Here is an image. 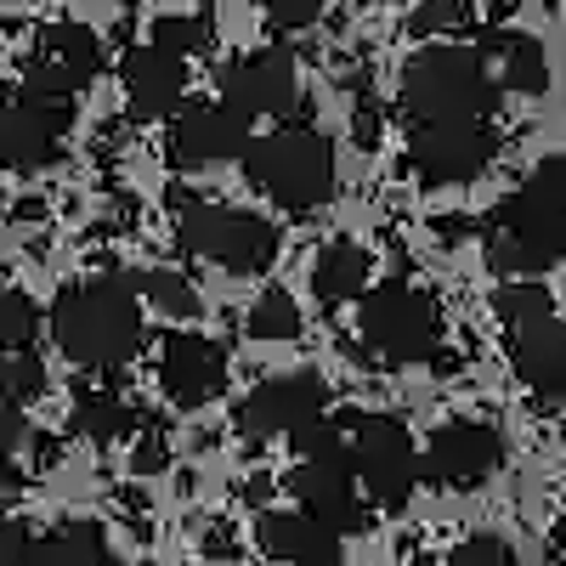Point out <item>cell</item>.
<instances>
[{
  "label": "cell",
  "mask_w": 566,
  "mask_h": 566,
  "mask_svg": "<svg viewBox=\"0 0 566 566\" xmlns=\"http://www.w3.org/2000/svg\"><path fill=\"white\" fill-rule=\"evenodd\" d=\"M136 295L148 301V306H159L165 317H193L199 312V295H193V283H187L181 272H142L136 277Z\"/></svg>",
  "instance_id": "484cf974"
},
{
  "label": "cell",
  "mask_w": 566,
  "mask_h": 566,
  "mask_svg": "<svg viewBox=\"0 0 566 566\" xmlns=\"http://www.w3.org/2000/svg\"><path fill=\"white\" fill-rule=\"evenodd\" d=\"M482 57L493 63L499 91H522V97H544L549 85V57L533 34H493L482 45Z\"/></svg>",
  "instance_id": "ffe728a7"
},
{
  "label": "cell",
  "mask_w": 566,
  "mask_h": 566,
  "mask_svg": "<svg viewBox=\"0 0 566 566\" xmlns=\"http://www.w3.org/2000/svg\"><path fill=\"white\" fill-rule=\"evenodd\" d=\"M159 386L176 408H205L210 397L227 391V352L210 335L176 328L159 346Z\"/></svg>",
  "instance_id": "5bb4252c"
},
{
  "label": "cell",
  "mask_w": 566,
  "mask_h": 566,
  "mask_svg": "<svg viewBox=\"0 0 566 566\" xmlns=\"http://www.w3.org/2000/svg\"><path fill=\"white\" fill-rule=\"evenodd\" d=\"M250 148V119L227 103L210 108H187L170 130V154L187 170H205V165H227V159H244Z\"/></svg>",
  "instance_id": "2e32d148"
},
{
  "label": "cell",
  "mask_w": 566,
  "mask_h": 566,
  "mask_svg": "<svg viewBox=\"0 0 566 566\" xmlns=\"http://www.w3.org/2000/svg\"><path fill=\"white\" fill-rule=\"evenodd\" d=\"M317 7H323V0H261V12H266L277 29H306V23L317 18Z\"/></svg>",
  "instance_id": "836d02e7"
},
{
  "label": "cell",
  "mask_w": 566,
  "mask_h": 566,
  "mask_svg": "<svg viewBox=\"0 0 566 566\" xmlns=\"http://www.w3.org/2000/svg\"><path fill=\"white\" fill-rule=\"evenodd\" d=\"M136 470H142V476H154V470L165 464V442L159 437H142V448H136V459H130Z\"/></svg>",
  "instance_id": "e575fe53"
},
{
  "label": "cell",
  "mask_w": 566,
  "mask_h": 566,
  "mask_svg": "<svg viewBox=\"0 0 566 566\" xmlns=\"http://www.w3.org/2000/svg\"><path fill=\"white\" fill-rule=\"evenodd\" d=\"M352 470L380 510H402L419 488V453H413L408 424L386 413H363L352 424Z\"/></svg>",
  "instance_id": "52a82bcc"
},
{
  "label": "cell",
  "mask_w": 566,
  "mask_h": 566,
  "mask_svg": "<svg viewBox=\"0 0 566 566\" xmlns=\"http://www.w3.org/2000/svg\"><path fill=\"white\" fill-rule=\"evenodd\" d=\"M74 424H80V437H85V442L114 448V442H125V437L136 431V408H130L119 391H91V397H80Z\"/></svg>",
  "instance_id": "603a6c76"
},
{
  "label": "cell",
  "mask_w": 566,
  "mask_h": 566,
  "mask_svg": "<svg viewBox=\"0 0 566 566\" xmlns=\"http://www.w3.org/2000/svg\"><path fill=\"white\" fill-rule=\"evenodd\" d=\"M448 566H515V555H510V544H504L499 533H470V538L453 549Z\"/></svg>",
  "instance_id": "f546056e"
},
{
  "label": "cell",
  "mask_w": 566,
  "mask_h": 566,
  "mask_svg": "<svg viewBox=\"0 0 566 566\" xmlns=\"http://www.w3.org/2000/svg\"><path fill=\"white\" fill-rule=\"evenodd\" d=\"M499 103V80L493 63L476 45H424L402 69V114L413 125H437V119H488Z\"/></svg>",
  "instance_id": "7a4b0ae2"
},
{
  "label": "cell",
  "mask_w": 566,
  "mask_h": 566,
  "mask_svg": "<svg viewBox=\"0 0 566 566\" xmlns=\"http://www.w3.org/2000/svg\"><path fill=\"white\" fill-rule=\"evenodd\" d=\"M328 408V386H323V374L301 368V374H277V380H261L244 408H239V431L250 442H266V437H290L295 424L317 419Z\"/></svg>",
  "instance_id": "8fae6325"
},
{
  "label": "cell",
  "mask_w": 566,
  "mask_h": 566,
  "mask_svg": "<svg viewBox=\"0 0 566 566\" xmlns=\"http://www.w3.org/2000/svg\"><path fill=\"white\" fill-rule=\"evenodd\" d=\"M34 549H40V533L29 522L0 527V566H34Z\"/></svg>",
  "instance_id": "d6a6232c"
},
{
  "label": "cell",
  "mask_w": 566,
  "mask_h": 566,
  "mask_svg": "<svg viewBox=\"0 0 566 566\" xmlns=\"http://www.w3.org/2000/svg\"><path fill=\"white\" fill-rule=\"evenodd\" d=\"M368 272H374V255L357 239H335V244H323V255L312 266V290L323 306H340L368 290Z\"/></svg>",
  "instance_id": "44dd1931"
},
{
  "label": "cell",
  "mask_w": 566,
  "mask_h": 566,
  "mask_svg": "<svg viewBox=\"0 0 566 566\" xmlns=\"http://www.w3.org/2000/svg\"><path fill=\"white\" fill-rule=\"evenodd\" d=\"M437 340H442L437 306L413 283H380L363 301V352L374 357V368H413L437 352Z\"/></svg>",
  "instance_id": "277c9868"
},
{
  "label": "cell",
  "mask_w": 566,
  "mask_h": 566,
  "mask_svg": "<svg viewBox=\"0 0 566 566\" xmlns=\"http://www.w3.org/2000/svg\"><path fill=\"white\" fill-rule=\"evenodd\" d=\"M244 170L290 216H312L335 199V148L317 125H277L266 136H250Z\"/></svg>",
  "instance_id": "3957f363"
},
{
  "label": "cell",
  "mask_w": 566,
  "mask_h": 566,
  "mask_svg": "<svg viewBox=\"0 0 566 566\" xmlns=\"http://www.w3.org/2000/svg\"><path fill=\"white\" fill-rule=\"evenodd\" d=\"M154 45L187 57V52H199V45H205V23H199V18H159V23H154Z\"/></svg>",
  "instance_id": "1f68e13d"
},
{
  "label": "cell",
  "mask_w": 566,
  "mask_h": 566,
  "mask_svg": "<svg viewBox=\"0 0 566 566\" xmlns=\"http://www.w3.org/2000/svg\"><path fill=\"white\" fill-rule=\"evenodd\" d=\"M510 363L527 391H538L544 402H560L566 397V317L544 312V317L522 323L510 340Z\"/></svg>",
  "instance_id": "e0dca14e"
},
{
  "label": "cell",
  "mask_w": 566,
  "mask_h": 566,
  "mask_svg": "<svg viewBox=\"0 0 566 566\" xmlns=\"http://www.w3.org/2000/svg\"><path fill=\"white\" fill-rule=\"evenodd\" d=\"M504 464V437L482 419H453L424 448V476L442 488H482Z\"/></svg>",
  "instance_id": "4fadbf2b"
},
{
  "label": "cell",
  "mask_w": 566,
  "mask_h": 566,
  "mask_svg": "<svg viewBox=\"0 0 566 566\" xmlns=\"http://www.w3.org/2000/svg\"><path fill=\"white\" fill-rule=\"evenodd\" d=\"M34 566H108V533L97 522H63L40 533Z\"/></svg>",
  "instance_id": "7402d4cb"
},
{
  "label": "cell",
  "mask_w": 566,
  "mask_h": 566,
  "mask_svg": "<svg viewBox=\"0 0 566 566\" xmlns=\"http://www.w3.org/2000/svg\"><path fill=\"white\" fill-rule=\"evenodd\" d=\"M52 340L74 368H119L142 346V295L119 272L69 283L52 306Z\"/></svg>",
  "instance_id": "6da1fadb"
},
{
  "label": "cell",
  "mask_w": 566,
  "mask_h": 566,
  "mask_svg": "<svg viewBox=\"0 0 566 566\" xmlns=\"http://www.w3.org/2000/svg\"><path fill=\"white\" fill-rule=\"evenodd\" d=\"M488 261L504 277H538V272H549L555 261H566V221L522 187V193H510L488 216Z\"/></svg>",
  "instance_id": "8992f818"
},
{
  "label": "cell",
  "mask_w": 566,
  "mask_h": 566,
  "mask_svg": "<svg viewBox=\"0 0 566 566\" xmlns=\"http://www.w3.org/2000/svg\"><path fill=\"white\" fill-rule=\"evenodd\" d=\"M125 97H130V114L136 119H165L181 108L187 97V57L165 52V45H136L125 57Z\"/></svg>",
  "instance_id": "ac0fdd59"
},
{
  "label": "cell",
  "mask_w": 566,
  "mask_h": 566,
  "mask_svg": "<svg viewBox=\"0 0 566 566\" xmlns=\"http://www.w3.org/2000/svg\"><path fill=\"white\" fill-rule=\"evenodd\" d=\"M464 23H470L464 0H424V7L413 12V34H453Z\"/></svg>",
  "instance_id": "4dcf8cb0"
},
{
  "label": "cell",
  "mask_w": 566,
  "mask_h": 566,
  "mask_svg": "<svg viewBox=\"0 0 566 566\" xmlns=\"http://www.w3.org/2000/svg\"><path fill=\"white\" fill-rule=\"evenodd\" d=\"M34 328H40V312L23 290H0V352H18V346H34Z\"/></svg>",
  "instance_id": "83f0119b"
},
{
  "label": "cell",
  "mask_w": 566,
  "mask_h": 566,
  "mask_svg": "<svg viewBox=\"0 0 566 566\" xmlns=\"http://www.w3.org/2000/svg\"><path fill=\"white\" fill-rule=\"evenodd\" d=\"M221 103L244 119H283L301 103V80L290 52H250L221 74Z\"/></svg>",
  "instance_id": "7c38bea8"
},
{
  "label": "cell",
  "mask_w": 566,
  "mask_h": 566,
  "mask_svg": "<svg viewBox=\"0 0 566 566\" xmlns=\"http://www.w3.org/2000/svg\"><path fill=\"white\" fill-rule=\"evenodd\" d=\"M69 108L40 91H0V165L7 170H45L63 154L69 136Z\"/></svg>",
  "instance_id": "9c48e42d"
},
{
  "label": "cell",
  "mask_w": 566,
  "mask_h": 566,
  "mask_svg": "<svg viewBox=\"0 0 566 566\" xmlns=\"http://www.w3.org/2000/svg\"><path fill=\"white\" fill-rule=\"evenodd\" d=\"M97 74H103V40L91 34L85 23H52V29L40 34V45L29 52V74H23V85L40 91V97L74 103Z\"/></svg>",
  "instance_id": "30bf717a"
},
{
  "label": "cell",
  "mask_w": 566,
  "mask_h": 566,
  "mask_svg": "<svg viewBox=\"0 0 566 566\" xmlns=\"http://www.w3.org/2000/svg\"><path fill=\"white\" fill-rule=\"evenodd\" d=\"M527 193H533L538 205H549V210L566 221V154H549L544 165H533V176H527Z\"/></svg>",
  "instance_id": "f1b7e54d"
},
{
  "label": "cell",
  "mask_w": 566,
  "mask_h": 566,
  "mask_svg": "<svg viewBox=\"0 0 566 566\" xmlns=\"http://www.w3.org/2000/svg\"><path fill=\"white\" fill-rule=\"evenodd\" d=\"M493 312L510 323V328H522V323H533V317H544V312H555V295L544 290L538 277H510L504 290L493 295Z\"/></svg>",
  "instance_id": "4316f807"
},
{
  "label": "cell",
  "mask_w": 566,
  "mask_h": 566,
  "mask_svg": "<svg viewBox=\"0 0 566 566\" xmlns=\"http://www.w3.org/2000/svg\"><path fill=\"white\" fill-rule=\"evenodd\" d=\"M244 328L255 340H295L301 335V306L290 301V290H261L250 317H244Z\"/></svg>",
  "instance_id": "cb8c5ba5"
},
{
  "label": "cell",
  "mask_w": 566,
  "mask_h": 566,
  "mask_svg": "<svg viewBox=\"0 0 566 566\" xmlns=\"http://www.w3.org/2000/svg\"><path fill=\"white\" fill-rule=\"evenodd\" d=\"M261 549L283 566H340V533L323 527L306 510H266L261 515Z\"/></svg>",
  "instance_id": "d6986e66"
},
{
  "label": "cell",
  "mask_w": 566,
  "mask_h": 566,
  "mask_svg": "<svg viewBox=\"0 0 566 566\" xmlns=\"http://www.w3.org/2000/svg\"><path fill=\"white\" fill-rule=\"evenodd\" d=\"M181 250L199 261H216L227 272H266L277 261V227L255 210L187 205L181 210Z\"/></svg>",
  "instance_id": "5b68a950"
},
{
  "label": "cell",
  "mask_w": 566,
  "mask_h": 566,
  "mask_svg": "<svg viewBox=\"0 0 566 566\" xmlns=\"http://www.w3.org/2000/svg\"><path fill=\"white\" fill-rule=\"evenodd\" d=\"M45 391V363L34 357V346H18V352H0V402L7 408H23Z\"/></svg>",
  "instance_id": "d4e9b609"
},
{
  "label": "cell",
  "mask_w": 566,
  "mask_h": 566,
  "mask_svg": "<svg viewBox=\"0 0 566 566\" xmlns=\"http://www.w3.org/2000/svg\"><path fill=\"white\" fill-rule=\"evenodd\" d=\"M499 154V136L488 119H437L413 125L408 165L424 187H464L470 176H482Z\"/></svg>",
  "instance_id": "ba28073f"
},
{
  "label": "cell",
  "mask_w": 566,
  "mask_h": 566,
  "mask_svg": "<svg viewBox=\"0 0 566 566\" xmlns=\"http://www.w3.org/2000/svg\"><path fill=\"white\" fill-rule=\"evenodd\" d=\"M283 488H290V499H301L306 515H317V522L335 527L340 538L363 527V499H357L352 459H301Z\"/></svg>",
  "instance_id": "9a60e30c"
}]
</instances>
